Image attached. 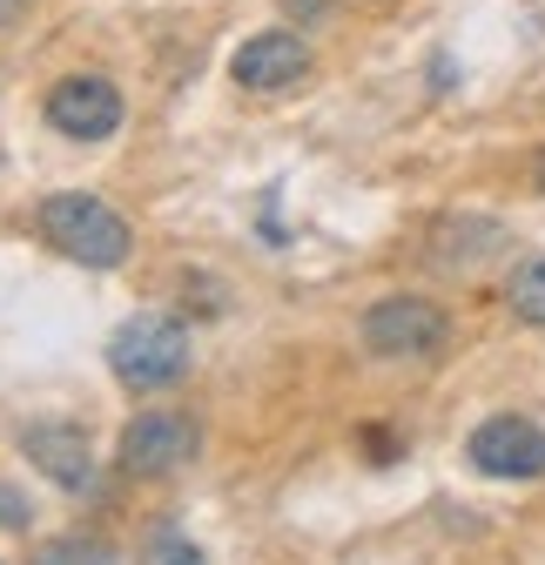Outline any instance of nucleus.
<instances>
[{
  "label": "nucleus",
  "mask_w": 545,
  "mask_h": 565,
  "mask_svg": "<svg viewBox=\"0 0 545 565\" xmlns=\"http://www.w3.org/2000/svg\"><path fill=\"white\" fill-rule=\"evenodd\" d=\"M303 75H310V41L290 34V28H263V34H249V41L229 54V82H236L243 95H284V88H297Z\"/></svg>",
  "instance_id": "423d86ee"
},
{
  "label": "nucleus",
  "mask_w": 545,
  "mask_h": 565,
  "mask_svg": "<svg viewBox=\"0 0 545 565\" xmlns=\"http://www.w3.org/2000/svg\"><path fill=\"white\" fill-rule=\"evenodd\" d=\"M538 189H545V156H538Z\"/></svg>",
  "instance_id": "2eb2a0df"
},
{
  "label": "nucleus",
  "mask_w": 545,
  "mask_h": 565,
  "mask_svg": "<svg viewBox=\"0 0 545 565\" xmlns=\"http://www.w3.org/2000/svg\"><path fill=\"white\" fill-rule=\"evenodd\" d=\"M47 128L67 141H108L121 128V88L108 75H67L47 88Z\"/></svg>",
  "instance_id": "0eeeda50"
},
{
  "label": "nucleus",
  "mask_w": 545,
  "mask_h": 565,
  "mask_svg": "<svg viewBox=\"0 0 545 565\" xmlns=\"http://www.w3.org/2000/svg\"><path fill=\"white\" fill-rule=\"evenodd\" d=\"M156 565H202V552H195V545H162Z\"/></svg>",
  "instance_id": "f8f14e48"
},
{
  "label": "nucleus",
  "mask_w": 545,
  "mask_h": 565,
  "mask_svg": "<svg viewBox=\"0 0 545 565\" xmlns=\"http://www.w3.org/2000/svg\"><path fill=\"white\" fill-rule=\"evenodd\" d=\"M512 236H505V223H492V216H445L438 230H431V263L438 269H451V276H471L479 263H492L499 249H505Z\"/></svg>",
  "instance_id": "1a4fd4ad"
},
{
  "label": "nucleus",
  "mask_w": 545,
  "mask_h": 565,
  "mask_svg": "<svg viewBox=\"0 0 545 565\" xmlns=\"http://www.w3.org/2000/svg\"><path fill=\"white\" fill-rule=\"evenodd\" d=\"M21 8H28V0H0V28H8V21H14Z\"/></svg>",
  "instance_id": "4468645a"
},
{
  "label": "nucleus",
  "mask_w": 545,
  "mask_h": 565,
  "mask_svg": "<svg viewBox=\"0 0 545 565\" xmlns=\"http://www.w3.org/2000/svg\"><path fill=\"white\" fill-rule=\"evenodd\" d=\"M34 230H41L47 249H61L67 263H82V269H121L128 249H135V230L115 216L101 195H82V189H54V195H41Z\"/></svg>",
  "instance_id": "f257e3e1"
},
{
  "label": "nucleus",
  "mask_w": 545,
  "mask_h": 565,
  "mask_svg": "<svg viewBox=\"0 0 545 565\" xmlns=\"http://www.w3.org/2000/svg\"><path fill=\"white\" fill-rule=\"evenodd\" d=\"M28 512H21V499H14V491H0V525H21Z\"/></svg>",
  "instance_id": "ddd939ff"
},
{
  "label": "nucleus",
  "mask_w": 545,
  "mask_h": 565,
  "mask_svg": "<svg viewBox=\"0 0 545 565\" xmlns=\"http://www.w3.org/2000/svg\"><path fill=\"white\" fill-rule=\"evenodd\" d=\"M505 303L519 323H545V256H525L505 282Z\"/></svg>",
  "instance_id": "9d476101"
},
{
  "label": "nucleus",
  "mask_w": 545,
  "mask_h": 565,
  "mask_svg": "<svg viewBox=\"0 0 545 565\" xmlns=\"http://www.w3.org/2000/svg\"><path fill=\"white\" fill-rule=\"evenodd\" d=\"M451 343V317L431 297H377L364 310V350L391 364H425Z\"/></svg>",
  "instance_id": "7ed1b4c3"
},
{
  "label": "nucleus",
  "mask_w": 545,
  "mask_h": 565,
  "mask_svg": "<svg viewBox=\"0 0 545 565\" xmlns=\"http://www.w3.org/2000/svg\"><path fill=\"white\" fill-rule=\"evenodd\" d=\"M21 451L61 491H88L95 484V451H88V438L75 431V424H34V431H21Z\"/></svg>",
  "instance_id": "6e6552de"
},
{
  "label": "nucleus",
  "mask_w": 545,
  "mask_h": 565,
  "mask_svg": "<svg viewBox=\"0 0 545 565\" xmlns=\"http://www.w3.org/2000/svg\"><path fill=\"white\" fill-rule=\"evenodd\" d=\"M202 451V431L189 411H142L121 431V471L128 478H169Z\"/></svg>",
  "instance_id": "39448f33"
},
{
  "label": "nucleus",
  "mask_w": 545,
  "mask_h": 565,
  "mask_svg": "<svg viewBox=\"0 0 545 565\" xmlns=\"http://www.w3.org/2000/svg\"><path fill=\"white\" fill-rule=\"evenodd\" d=\"M34 565H115V552H108L101 539H61V545H47Z\"/></svg>",
  "instance_id": "9b49d317"
},
{
  "label": "nucleus",
  "mask_w": 545,
  "mask_h": 565,
  "mask_svg": "<svg viewBox=\"0 0 545 565\" xmlns=\"http://www.w3.org/2000/svg\"><path fill=\"white\" fill-rule=\"evenodd\" d=\"M464 465L485 478H545V424L499 411L464 438Z\"/></svg>",
  "instance_id": "20e7f679"
},
{
  "label": "nucleus",
  "mask_w": 545,
  "mask_h": 565,
  "mask_svg": "<svg viewBox=\"0 0 545 565\" xmlns=\"http://www.w3.org/2000/svg\"><path fill=\"white\" fill-rule=\"evenodd\" d=\"M108 371L128 391H169L189 377V330L175 317H128L108 343Z\"/></svg>",
  "instance_id": "f03ea898"
}]
</instances>
